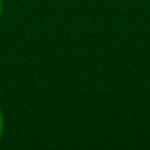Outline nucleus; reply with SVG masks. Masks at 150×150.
<instances>
[{
    "label": "nucleus",
    "instance_id": "obj_1",
    "mask_svg": "<svg viewBox=\"0 0 150 150\" xmlns=\"http://www.w3.org/2000/svg\"><path fill=\"white\" fill-rule=\"evenodd\" d=\"M4 131H5V116H4V111L0 108V139L4 136Z\"/></svg>",
    "mask_w": 150,
    "mask_h": 150
},
{
    "label": "nucleus",
    "instance_id": "obj_2",
    "mask_svg": "<svg viewBox=\"0 0 150 150\" xmlns=\"http://www.w3.org/2000/svg\"><path fill=\"white\" fill-rule=\"evenodd\" d=\"M4 11H5V2L0 0V20H2V16H4Z\"/></svg>",
    "mask_w": 150,
    "mask_h": 150
}]
</instances>
